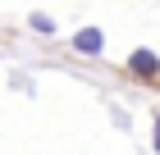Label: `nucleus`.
<instances>
[{
    "instance_id": "nucleus-4",
    "label": "nucleus",
    "mask_w": 160,
    "mask_h": 155,
    "mask_svg": "<svg viewBox=\"0 0 160 155\" xmlns=\"http://www.w3.org/2000/svg\"><path fill=\"white\" fill-rule=\"evenodd\" d=\"M156 151H160V119H156Z\"/></svg>"
},
{
    "instance_id": "nucleus-3",
    "label": "nucleus",
    "mask_w": 160,
    "mask_h": 155,
    "mask_svg": "<svg viewBox=\"0 0 160 155\" xmlns=\"http://www.w3.org/2000/svg\"><path fill=\"white\" fill-rule=\"evenodd\" d=\"M32 27H37V32H55V23H50L46 14H32Z\"/></svg>"
},
{
    "instance_id": "nucleus-2",
    "label": "nucleus",
    "mask_w": 160,
    "mask_h": 155,
    "mask_svg": "<svg viewBox=\"0 0 160 155\" xmlns=\"http://www.w3.org/2000/svg\"><path fill=\"white\" fill-rule=\"evenodd\" d=\"M128 69H133V73H147V78H151V73H160V60L151 55V50H133V55H128Z\"/></svg>"
},
{
    "instance_id": "nucleus-1",
    "label": "nucleus",
    "mask_w": 160,
    "mask_h": 155,
    "mask_svg": "<svg viewBox=\"0 0 160 155\" xmlns=\"http://www.w3.org/2000/svg\"><path fill=\"white\" fill-rule=\"evenodd\" d=\"M73 50L78 55H96L101 50V27H82V32L73 36Z\"/></svg>"
}]
</instances>
